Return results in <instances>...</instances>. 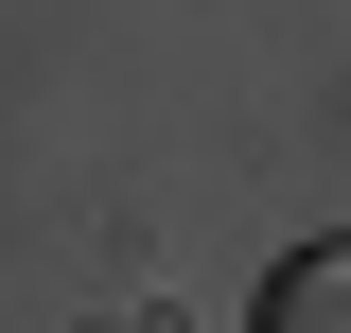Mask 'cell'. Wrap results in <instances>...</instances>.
Instances as JSON below:
<instances>
[{
    "mask_svg": "<svg viewBox=\"0 0 351 333\" xmlns=\"http://www.w3.org/2000/svg\"><path fill=\"white\" fill-rule=\"evenodd\" d=\"M246 333H351V246H299V263H263Z\"/></svg>",
    "mask_w": 351,
    "mask_h": 333,
    "instance_id": "1",
    "label": "cell"
}]
</instances>
